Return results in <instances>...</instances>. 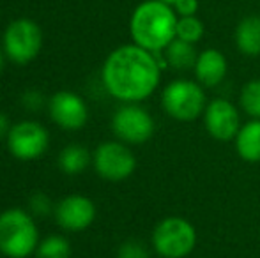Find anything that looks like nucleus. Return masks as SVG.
Masks as SVG:
<instances>
[{
    "mask_svg": "<svg viewBox=\"0 0 260 258\" xmlns=\"http://www.w3.org/2000/svg\"><path fill=\"white\" fill-rule=\"evenodd\" d=\"M197 59H199V55H197L191 43L181 41V39L175 38L174 41L167 46V60H168V64L175 69L195 67Z\"/></svg>",
    "mask_w": 260,
    "mask_h": 258,
    "instance_id": "16",
    "label": "nucleus"
},
{
    "mask_svg": "<svg viewBox=\"0 0 260 258\" xmlns=\"http://www.w3.org/2000/svg\"><path fill=\"white\" fill-rule=\"evenodd\" d=\"M48 131L32 121L13 126L7 134V145H9L11 154L21 161L39 158L48 147Z\"/></svg>",
    "mask_w": 260,
    "mask_h": 258,
    "instance_id": "8",
    "label": "nucleus"
},
{
    "mask_svg": "<svg viewBox=\"0 0 260 258\" xmlns=\"http://www.w3.org/2000/svg\"><path fill=\"white\" fill-rule=\"evenodd\" d=\"M135 45L147 52H159L177 38V16L168 4L149 0L135 9L129 21Z\"/></svg>",
    "mask_w": 260,
    "mask_h": 258,
    "instance_id": "2",
    "label": "nucleus"
},
{
    "mask_svg": "<svg viewBox=\"0 0 260 258\" xmlns=\"http://www.w3.org/2000/svg\"><path fill=\"white\" fill-rule=\"evenodd\" d=\"M206 106V96L199 83L175 80L163 90V108L177 121H195Z\"/></svg>",
    "mask_w": 260,
    "mask_h": 258,
    "instance_id": "5",
    "label": "nucleus"
},
{
    "mask_svg": "<svg viewBox=\"0 0 260 258\" xmlns=\"http://www.w3.org/2000/svg\"><path fill=\"white\" fill-rule=\"evenodd\" d=\"M174 7L175 13L181 14V18L195 16V13L199 11V2L197 0H175Z\"/></svg>",
    "mask_w": 260,
    "mask_h": 258,
    "instance_id": "24",
    "label": "nucleus"
},
{
    "mask_svg": "<svg viewBox=\"0 0 260 258\" xmlns=\"http://www.w3.org/2000/svg\"><path fill=\"white\" fill-rule=\"evenodd\" d=\"M236 43L244 55H260V16H248L237 25Z\"/></svg>",
    "mask_w": 260,
    "mask_h": 258,
    "instance_id": "15",
    "label": "nucleus"
},
{
    "mask_svg": "<svg viewBox=\"0 0 260 258\" xmlns=\"http://www.w3.org/2000/svg\"><path fill=\"white\" fill-rule=\"evenodd\" d=\"M9 121H7L6 114H2L0 112V136H4V134H9Z\"/></svg>",
    "mask_w": 260,
    "mask_h": 258,
    "instance_id": "25",
    "label": "nucleus"
},
{
    "mask_svg": "<svg viewBox=\"0 0 260 258\" xmlns=\"http://www.w3.org/2000/svg\"><path fill=\"white\" fill-rule=\"evenodd\" d=\"M236 147L239 156L248 163L260 161V121H255L244 124L237 133Z\"/></svg>",
    "mask_w": 260,
    "mask_h": 258,
    "instance_id": "14",
    "label": "nucleus"
},
{
    "mask_svg": "<svg viewBox=\"0 0 260 258\" xmlns=\"http://www.w3.org/2000/svg\"><path fill=\"white\" fill-rule=\"evenodd\" d=\"M89 161V151L85 147H80V145H69V147L62 149L60 156H58V165H60L62 172H66L68 175L82 173L87 168Z\"/></svg>",
    "mask_w": 260,
    "mask_h": 258,
    "instance_id": "17",
    "label": "nucleus"
},
{
    "mask_svg": "<svg viewBox=\"0 0 260 258\" xmlns=\"http://www.w3.org/2000/svg\"><path fill=\"white\" fill-rule=\"evenodd\" d=\"M113 133L127 143H144L154 133V122L151 115L140 106H122L117 110L112 121Z\"/></svg>",
    "mask_w": 260,
    "mask_h": 258,
    "instance_id": "9",
    "label": "nucleus"
},
{
    "mask_svg": "<svg viewBox=\"0 0 260 258\" xmlns=\"http://www.w3.org/2000/svg\"><path fill=\"white\" fill-rule=\"evenodd\" d=\"M204 35V23L195 16H186L177 20V39L186 43H199Z\"/></svg>",
    "mask_w": 260,
    "mask_h": 258,
    "instance_id": "20",
    "label": "nucleus"
},
{
    "mask_svg": "<svg viewBox=\"0 0 260 258\" xmlns=\"http://www.w3.org/2000/svg\"><path fill=\"white\" fill-rule=\"evenodd\" d=\"M52 121L62 129L76 131L87 122V106L75 92L60 90L48 101Z\"/></svg>",
    "mask_w": 260,
    "mask_h": 258,
    "instance_id": "11",
    "label": "nucleus"
},
{
    "mask_svg": "<svg viewBox=\"0 0 260 258\" xmlns=\"http://www.w3.org/2000/svg\"><path fill=\"white\" fill-rule=\"evenodd\" d=\"M159 2H165V4H168V6H174L175 0H159Z\"/></svg>",
    "mask_w": 260,
    "mask_h": 258,
    "instance_id": "27",
    "label": "nucleus"
},
{
    "mask_svg": "<svg viewBox=\"0 0 260 258\" xmlns=\"http://www.w3.org/2000/svg\"><path fill=\"white\" fill-rule=\"evenodd\" d=\"M206 128L212 138L219 141H229L237 136L241 129L239 114L236 106L225 99H216L206 108Z\"/></svg>",
    "mask_w": 260,
    "mask_h": 258,
    "instance_id": "12",
    "label": "nucleus"
},
{
    "mask_svg": "<svg viewBox=\"0 0 260 258\" xmlns=\"http://www.w3.org/2000/svg\"><path fill=\"white\" fill-rule=\"evenodd\" d=\"M117 258H149V251L140 241H126L120 244Z\"/></svg>",
    "mask_w": 260,
    "mask_h": 258,
    "instance_id": "21",
    "label": "nucleus"
},
{
    "mask_svg": "<svg viewBox=\"0 0 260 258\" xmlns=\"http://www.w3.org/2000/svg\"><path fill=\"white\" fill-rule=\"evenodd\" d=\"M195 75L202 85L216 87L226 75V59L218 50H206L199 55L195 64Z\"/></svg>",
    "mask_w": 260,
    "mask_h": 258,
    "instance_id": "13",
    "label": "nucleus"
},
{
    "mask_svg": "<svg viewBox=\"0 0 260 258\" xmlns=\"http://www.w3.org/2000/svg\"><path fill=\"white\" fill-rule=\"evenodd\" d=\"M55 217L64 230L82 232L92 225L96 217V207L87 196L71 195L60 200V203L55 207Z\"/></svg>",
    "mask_w": 260,
    "mask_h": 258,
    "instance_id": "10",
    "label": "nucleus"
},
{
    "mask_svg": "<svg viewBox=\"0 0 260 258\" xmlns=\"http://www.w3.org/2000/svg\"><path fill=\"white\" fill-rule=\"evenodd\" d=\"M30 210L36 214V216H41V217H46L48 214H52V209H53V203L50 200V196H46L45 193H36L30 196Z\"/></svg>",
    "mask_w": 260,
    "mask_h": 258,
    "instance_id": "22",
    "label": "nucleus"
},
{
    "mask_svg": "<svg viewBox=\"0 0 260 258\" xmlns=\"http://www.w3.org/2000/svg\"><path fill=\"white\" fill-rule=\"evenodd\" d=\"M21 104H23L27 110L38 112L45 106V97H43V94L38 92V90H28V92H25L23 96H21Z\"/></svg>",
    "mask_w": 260,
    "mask_h": 258,
    "instance_id": "23",
    "label": "nucleus"
},
{
    "mask_svg": "<svg viewBox=\"0 0 260 258\" xmlns=\"http://www.w3.org/2000/svg\"><path fill=\"white\" fill-rule=\"evenodd\" d=\"M152 244L163 258H184L195 248L197 232L182 217H167L154 228Z\"/></svg>",
    "mask_w": 260,
    "mask_h": 258,
    "instance_id": "4",
    "label": "nucleus"
},
{
    "mask_svg": "<svg viewBox=\"0 0 260 258\" xmlns=\"http://www.w3.org/2000/svg\"><path fill=\"white\" fill-rule=\"evenodd\" d=\"M38 258H69L71 256V246L68 239L62 235H50L46 237L36 249Z\"/></svg>",
    "mask_w": 260,
    "mask_h": 258,
    "instance_id": "18",
    "label": "nucleus"
},
{
    "mask_svg": "<svg viewBox=\"0 0 260 258\" xmlns=\"http://www.w3.org/2000/svg\"><path fill=\"white\" fill-rule=\"evenodd\" d=\"M94 166L96 172L103 179L124 180L135 172V156L126 145L117 141H106L96 149L94 154Z\"/></svg>",
    "mask_w": 260,
    "mask_h": 258,
    "instance_id": "7",
    "label": "nucleus"
},
{
    "mask_svg": "<svg viewBox=\"0 0 260 258\" xmlns=\"http://www.w3.org/2000/svg\"><path fill=\"white\" fill-rule=\"evenodd\" d=\"M241 106L250 117L260 121V80L246 83L241 92Z\"/></svg>",
    "mask_w": 260,
    "mask_h": 258,
    "instance_id": "19",
    "label": "nucleus"
},
{
    "mask_svg": "<svg viewBox=\"0 0 260 258\" xmlns=\"http://www.w3.org/2000/svg\"><path fill=\"white\" fill-rule=\"evenodd\" d=\"M2 69H4V53L0 52V72H2Z\"/></svg>",
    "mask_w": 260,
    "mask_h": 258,
    "instance_id": "26",
    "label": "nucleus"
},
{
    "mask_svg": "<svg viewBox=\"0 0 260 258\" xmlns=\"http://www.w3.org/2000/svg\"><path fill=\"white\" fill-rule=\"evenodd\" d=\"M43 46V32L38 23L27 18L13 21L4 34V52L16 64H28L39 55Z\"/></svg>",
    "mask_w": 260,
    "mask_h": 258,
    "instance_id": "6",
    "label": "nucleus"
},
{
    "mask_svg": "<svg viewBox=\"0 0 260 258\" xmlns=\"http://www.w3.org/2000/svg\"><path fill=\"white\" fill-rule=\"evenodd\" d=\"M105 89L120 101H142L159 83V65L151 52L137 45L120 46L103 65Z\"/></svg>",
    "mask_w": 260,
    "mask_h": 258,
    "instance_id": "1",
    "label": "nucleus"
},
{
    "mask_svg": "<svg viewBox=\"0 0 260 258\" xmlns=\"http://www.w3.org/2000/svg\"><path fill=\"white\" fill-rule=\"evenodd\" d=\"M39 246V234L30 214L7 209L0 214V251L9 258H25Z\"/></svg>",
    "mask_w": 260,
    "mask_h": 258,
    "instance_id": "3",
    "label": "nucleus"
}]
</instances>
